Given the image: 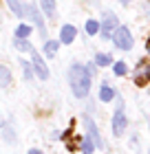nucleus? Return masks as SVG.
<instances>
[{"mask_svg": "<svg viewBox=\"0 0 150 154\" xmlns=\"http://www.w3.org/2000/svg\"><path fill=\"white\" fill-rule=\"evenodd\" d=\"M91 77L93 75L88 73L86 66L77 64V62L71 66V71H69V84H71V90H73L75 97L84 99V97L91 93Z\"/></svg>", "mask_w": 150, "mask_h": 154, "instance_id": "f257e3e1", "label": "nucleus"}, {"mask_svg": "<svg viewBox=\"0 0 150 154\" xmlns=\"http://www.w3.org/2000/svg\"><path fill=\"white\" fill-rule=\"evenodd\" d=\"M110 38H113V42H115V46L121 48V51H130L132 48V33L128 31L126 26H117Z\"/></svg>", "mask_w": 150, "mask_h": 154, "instance_id": "f03ea898", "label": "nucleus"}, {"mask_svg": "<svg viewBox=\"0 0 150 154\" xmlns=\"http://www.w3.org/2000/svg\"><path fill=\"white\" fill-rule=\"evenodd\" d=\"M24 16H29L35 24H38V31H40V38H46V26H44V18H42L40 9L35 5H24Z\"/></svg>", "mask_w": 150, "mask_h": 154, "instance_id": "7ed1b4c3", "label": "nucleus"}, {"mask_svg": "<svg viewBox=\"0 0 150 154\" xmlns=\"http://www.w3.org/2000/svg\"><path fill=\"white\" fill-rule=\"evenodd\" d=\"M117 16L115 13H104V20H102V24H99V29H102V35L108 40L110 35H113V31L117 29Z\"/></svg>", "mask_w": 150, "mask_h": 154, "instance_id": "20e7f679", "label": "nucleus"}, {"mask_svg": "<svg viewBox=\"0 0 150 154\" xmlns=\"http://www.w3.org/2000/svg\"><path fill=\"white\" fill-rule=\"evenodd\" d=\"M124 132H126V115H124V110H117L115 115H113V134L115 137H124Z\"/></svg>", "mask_w": 150, "mask_h": 154, "instance_id": "39448f33", "label": "nucleus"}, {"mask_svg": "<svg viewBox=\"0 0 150 154\" xmlns=\"http://www.w3.org/2000/svg\"><path fill=\"white\" fill-rule=\"evenodd\" d=\"M84 125H86V130H88V139L93 143H95V148H104V141H102V137H99V130H97V125L93 119H84Z\"/></svg>", "mask_w": 150, "mask_h": 154, "instance_id": "423d86ee", "label": "nucleus"}, {"mask_svg": "<svg viewBox=\"0 0 150 154\" xmlns=\"http://www.w3.org/2000/svg\"><path fill=\"white\" fill-rule=\"evenodd\" d=\"M33 53V60H31V66H33V71H35V75L40 77V79H46L49 77V68H46V64H44V60L40 57L35 51H31Z\"/></svg>", "mask_w": 150, "mask_h": 154, "instance_id": "0eeeda50", "label": "nucleus"}, {"mask_svg": "<svg viewBox=\"0 0 150 154\" xmlns=\"http://www.w3.org/2000/svg\"><path fill=\"white\" fill-rule=\"evenodd\" d=\"M75 26H71V24H64L62 26V33H60V42H64V44H71V42L75 40Z\"/></svg>", "mask_w": 150, "mask_h": 154, "instance_id": "6e6552de", "label": "nucleus"}, {"mask_svg": "<svg viewBox=\"0 0 150 154\" xmlns=\"http://www.w3.org/2000/svg\"><path fill=\"white\" fill-rule=\"evenodd\" d=\"M113 97H115V88H113L108 82H104V84H102V88H99V99H102L104 103H108Z\"/></svg>", "mask_w": 150, "mask_h": 154, "instance_id": "1a4fd4ad", "label": "nucleus"}, {"mask_svg": "<svg viewBox=\"0 0 150 154\" xmlns=\"http://www.w3.org/2000/svg\"><path fill=\"white\" fill-rule=\"evenodd\" d=\"M58 51H60V42L49 40L44 44V55H46V57H55V53H58Z\"/></svg>", "mask_w": 150, "mask_h": 154, "instance_id": "9d476101", "label": "nucleus"}, {"mask_svg": "<svg viewBox=\"0 0 150 154\" xmlns=\"http://www.w3.org/2000/svg\"><path fill=\"white\" fill-rule=\"evenodd\" d=\"M40 7L49 18H55V0H40Z\"/></svg>", "mask_w": 150, "mask_h": 154, "instance_id": "9b49d317", "label": "nucleus"}, {"mask_svg": "<svg viewBox=\"0 0 150 154\" xmlns=\"http://www.w3.org/2000/svg\"><path fill=\"white\" fill-rule=\"evenodd\" d=\"M7 2H9L11 11L16 13V16H20V18L24 16V2H22V0H7Z\"/></svg>", "mask_w": 150, "mask_h": 154, "instance_id": "f8f14e48", "label": "nucleus"}, {"mask_svg": "<svg viewBox=\"0 0 150 154\" xmlns=\"http://www.w3.org/2000/svg\"><path fill=\"white\" fill-rule=\"evenodd\" d=\"M29 35H31V26L29 24H20L18 29H16V38L18 40H27Z\"/></svg>", "mask_w": 150, "mask_h": 154, "instance_id": "ddd939ff", "label": "nucleus"}, {"mask_svg": "<svg viewBox=\"0 0 150 154\" xmlns=\"http://www.w3.org/2000/svg\"><path fill=\"white\" fill-rule=\"evenodd\" d=\"M9 84H11V73H9V68L0 66V86H9Z\"/></svg>", "mask_w": 150, "mask_h": 154, "instance_id": "4468645a", "label": "nucleus"}, {"mask_svg": "<svg viewBox=\"0 0 150 154\" xmlns=\"http://www.w3.org/2000/svg\"><path fill=\"white\" fill-rule=\"evenodd\" d=\"M110 62H113V57H110V55H106V53H97L95 55V64L97 66H108Z\"/></svg>", "mask_w": 150, "mask_h": 154, "instance_id": "2eb2a0df", "label": "nucleus"}, {"mask_svg": "<svg viewBox=\"0 0 150 154\" xmlns=\"http://www.w3.org/2000/svg\"><path fill=\"white\" fill-rule=\"evenodd\" d=\"M97 31H99V22H97V20H88V22H86V33H88V35H95Z\"/></svg>", "mask_w": 150, "mask_h": 154, "instance_id": "dca6fc26", "label": "nucleus"}, {"mask_svg": "<svg viewBox=\"0 0 150 154\" xmlns=\"http://www.w3.org/2000/svg\"><path fill=\"white\" fill-rule=\"evenodd\" d=\"M93 150H95V143H93L91 139H82V152L84 154H93Z\"/></svg>", "mask_w": 150, "mask_h": 154, "instance_id": "f3484780", "label": "nucleus"}, {"mask_svg": "<svg viewBox=\"0 0 150 154\" xmlns=\"http://www.w3.org/2000/svg\"><path fill=\"white\" fill-rule=\"evenodd\" d=\"M20 66H22V71H24V79H31L33 77V66L29 62H20Z\"/></svg>", "mask_w": 150, "mask_h": 154, "instance_id": "a211bd4d", "label": "nucleus"}, {"mask_svg": "<svg viewBox=\"0 0 150 154\" xmlns=\"http://www.w3.org/2000/svg\"><path fill=\"white\" fill-rule=\"evenodd\" d=\"M113 71H115V75H126V64H124V62H115Z\"/></svg>", "mask_w": 150, "mask_h": 154, "instance_id": "6ab92c4d", "label": "nucleus"}, {"mask_svg": "<svg viewBox=\"0 0 150 154\" xmlns=\"http://www.w3.org/2000/svg\"><path fill=\"white\" fill-rule=\"evenodd\" d=\"M16 46H18V51H31V44L27 40H16Z\"/></svg>", "mask_w": 150, "mask_h": 154, "instance_id": "aec40b11", "label": "nucleus"}, {"mask_svg": "<svg viewBox=\"0 0 150 154\" xmlns=\"http://www.w3.org/2000/svg\"><path fill=\"white\" fill-rule=\"evenodd\" d=\"M5 141H7V143H16V137H13V132H11V130H7V132H5Z\"/></svg>", "mask_w": 150, "mask_h": 154, "instance_id": "412c9836", "label": "nucleus"}, {"mask_svg": "<svg viewBox=\"0 0 150 154\" xmlns=\"http://www.w3.org/2000/svg\"><path fill=\"white\" fill-rule=\"evenodd\" d=\"M29 154H44V152H42V150H35V148H33V150H29Z\"/></svg>", "mask_w": 150, "mask_h": 154, "instance_id": "4be33fe9", "label": "nucleus"}, {"mask_svg": "<svg viewBox=\"0 0 150 154\" xmlns=\"http://www.w3.org/2000/svg\"><path fill=\"white\" fill-rule=\"evenodd\" d=\"M146 51H148V55H150V38H148V44H146Z\"/></svg>", "mask_w": 150, "mask_h": 154, "instance_id": "5701e85b", "label": "nucleus"}, {"mask_svg": "<svg viewBox=\"0 0 150 154\" xmlns=\"http://www.w3.org/2000/svg\"><path fill=\"white\" fill-rule=\"evenodd\" d=\"M146 77H148V79H150V66H148V71H146Z\"/></svg>", "mask_w": 150, "mask_h": 154, "instance_id": "b1692460", "label": "nucleus"}, {"mask_svg": "<svg viewBox=\"0 0 150 154\" xmlns=\"http://www.w3.org/2000/svg\"><path fill=\"white\" fill-rule=\"evenodd\" d=\"M119 2H121V5H128V2H130V0H119Z\"/></svg>", "mask_w": 150, "mask_h": 154, "instance_id": "393cba45", "label": "nucleus"}, {"mask_svg": "<svg viewBox=\"0 0 150 154\" xmlns=\"http://www.w3.org/2000/svg\"><path fill=\"white\" fill-rule=\"evenodd\" d=\"M2 125H5V121H2V119H0V128H2Z\"/></svg>", "mask_w": 150, "mask_h": 154, "instance_id": "a878e982", "label": "nucleus"}]
</instances>
